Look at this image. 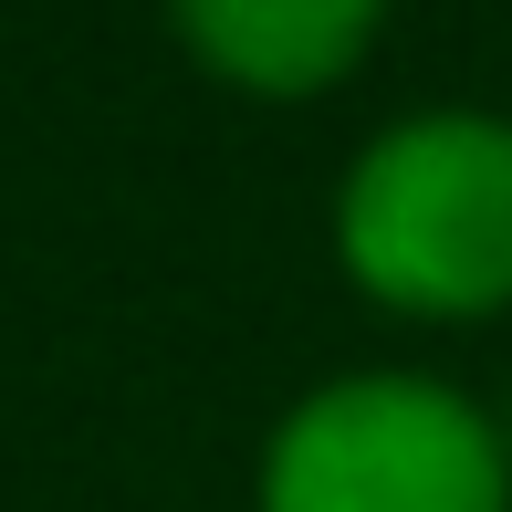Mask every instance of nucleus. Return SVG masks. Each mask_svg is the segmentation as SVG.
<instances>
[{
  "mask_svg": "<svg viewBox=\"0 0 512 512\" xmlns=\"http://www.w3.org/2000/svg\"><path fill=\"white\" fill-rule=\"evenodd\" d=\"M335 251L398 314L512 304V126L460 105L387 126L335 199Z\"/></svg>",
  "mask_w": 512,
  "mask_h": 512,
  "instance_id": "1",
  "label": "nucleus"
},
{
  "mask_svg": "<svg viewBox=\"0 0 512 512\" xmlns=\"http://www.w3.org/2000/svg\"><path fill=\"white\" fill-rule=\"evenodd\" d=\"M262 512H512V460L460 387L377 366L314 387L272 429Z\"/></svg>",
  "mask_w": 512,
  "mask_h": 512,
  "instance_id": "2",
  "label": "nucleus"
},
{
  "mask_svg": "<svg viewBox=\"0 0 512 512\" xmlns=\"http://www.w3.org/2000/svg\"><path fill=\"white\" fill-rule=\"evenodd\" d=\"M168 11L189 53L241 95H324L335 74H356L387 0H168Z\"/></svg>",
  "mask_w": 512,
  "mask_h": 512,
  "instance_id": "3",
  "label": "nucleus"
}]
</instances>
